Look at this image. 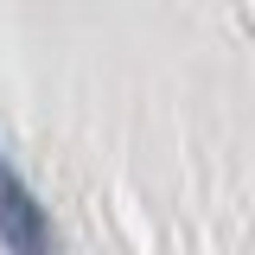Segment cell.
Wrapping results in <instances>:
<instances>
[{
	"instance_id": "obj_1",
	"label": "cell",
	"mask_w": 255,
	"mask_h": 255,
	"mask_svg": "<svg viewBox=\"0 0 255 255\" xmlns=\"http://www.w3.org/2000/svg\"><path fill=\"white\" fill-rule=\"evenodd\" d=\"M0 249L6 255H58V223L45 211V198L32 191V179L6 159V147H0Z\"/></svg>"
}]
</instances>
